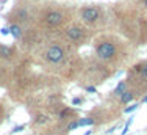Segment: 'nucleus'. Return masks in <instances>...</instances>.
<instances>
[{"mask_svg":"<svg viewBox=\"0 0 147 135\" xmlns=\"http://www.w3.org/2000/svg\"><path fill=\"white\" fill-rule=\"evenodd\" d=\"M96 54L102 60H111L116 55V46L110 41H102L100 44L96 46Z\"/></svg>","mask_w":147,"mask_h":135,"instance_id":"nucleus-1","label":"nucleus"},{"mask_svg":"<svg viewBox=\"0 0 147 135\" xmlns=\"http://www.w3.org/2000/svg\"><path fill=\"white\" fill-rule=\"evenodd\" d=\"M45 58L50 63L63 61V60H64V49L59 47V46H52V47H49L47 52H45Z\"/></svg>","mask_w":147,"mask_h":135,"instance_id":"nucleus-2","label":"nucleus"},{"mask_svg":"<svg viewBox=\"0 0 147 135\" xmlns=\"http://www.w3.org/2000/svg\"><path fill=\"white\" fill-rule=\"evenodd\" d=\"M82 19L83 22L86 24H92L99 19V10L94 8V6H88V8H83L82 10Z\"/></svg>","mask_w":147,"mask_h":135,"instance_id":"nucleus-3","label":"nucleus"},{"mask_svg":"<svg viewBox=\"0 0 147 135\" xmlns=\"http://www.w3.org/2000/svg\"><path fill=\"white\" fill-rule=\"evenodd\" d=\"M45 24L49 27H58L63 24V13L59 11H49L45 14Z\"/></svg>","mask_w":147,"mask_h":135,"instance_id":"nucleus-4","label":"nucleus"},{"mask_svg":"<svg viewBox=\"0 0 147 135\" xmlns=\"http://www.w3.org/2000/svg\"><path fill=\"white\" fill-rule=\"evenodd\" d=\"M66 35H67V38L74 42L83 40V36H85V33H83V30L80 27H69L67 30H66Z\"/></svg>","mask_w":147,"mask_h":135,"instance_id":"nucleus-5","label":"nucleus"},{"mask_svg":"<svg viewBox=\"0 0 147 135\" xmlns=\"http://www.w3.org/2000/svg\"><path fill=\"white\" fill-rule=\"evenodd\" d=\"M13 55V49L6 47V46H0V57H3V58H11Z\"/></svg>","mask_w":147,"mask_h":135,"instance_id":"nucleus-6","label":"nucleus"},{"mask_svg":"<svg viewBox=\"0 0 147 135\" xmlns=\"http://www.w3.org/2000/svg\"><path fill=\"white\" fill-rule=\"evenodd\" d=\"M133 99V91H124V93L121 94V102L122 104H128Z\"/></svg>","mask_w":147,"mask_h":135,"instance_id":"nucleus-7","label":"nucleus"},{"mask_svg":"<svg viewBox=\"0 0 147 135\" xmlns=\"http://www.w3.org/2000/svg\"><path fill=\"white\" fill-rule=\"evenodd\" d=\"M9 33H11L14 38H20V36H22V30H20V27L16 25V24L9 27Z\"/></svg>","mask_w":147,"mask_h":135,"instance_id":"nucleus-8","label":"nucleus"},{"mask_svg":"<svg viewBox=\"0 0 147 135\" xmlns=\"http://www.w3.org/2000/svg\"><path fill=\"white\" fill-rule=\"evenodd\" d=\"M125 91V82H121V83L116 87V90H114V94H117V96H121L122 93Z\"/></svg>","mask_w":147,"mask_h":135,"instance_id":"nucleus-9","label":"nucleus"},{"mask_svg":"<svg viewBox=\"0 0 147 135\" xmlns=\"http://www.w3.org/2000/svg\"><path fill=\"white\" fill-rule=\"evenodd\" d=\"M92 124H94L92 118H85V119H80L78 121V126H92Z\"/></svg>","mask_w":147,"mask_h":135,"instance_id":"nucleus-10","label":"nucleus"},{"mask_svg":"<svg viewBox=\"0 0 147 135\" xmlns=\"http://www.w3.org/2000/svg\"><path fill=\"white\" fill-rule=\"evenodd\" d=\"M49 121V116L47 115H39L36 118V124H44V123H47Z\"/></svg>","mask_w":147,"mask_h":135,"instance_id":"nucleus-11","label":"nucleus"},{"mask_svg":"<svg viewBox=\"0 0 147 135\" xmlns=\"http://www.w3.org/2000/svg\"><path fill=\"white\" fill-rule=\"evenodd\" d=\"M77 127H78V123L74 121V123H71V124L67 126V130H74V129H77Z\"/></svg>","mask_w":147,"mask_h":135,"instance_id":"nucleus-12","label":"nucleus"},{"mask_svg":"<svg viewBox=\"0 0 147 135\" xmlns=\"http://www.w3.org/2000/svg\"><path fill=\"white\" fill-rule=\"evenodd\" d=\"M135 108H138V104H135V105H130V107H127L124 110V113H130V112H133Z\"/></svg>","mask_w":147,"mask_h":135,"instance_id":"nucleus-13","label":"nucleus"},{"mask_svg":"<svg viewBox=\"0 0 147 135\" xmlns=\"http://www.w3.org/2000/svg\"><path fill=\"white\" fill-rule=\"evenodd\" d=\"M69 113H71V112H69V108H64L63 112H59V118H64V116L69 115Z\"/></svg>","mask_w":147,"mask_h":135,"instance_id":"nucleus-14","label":"nucleus"},{"mask_svg":"<svg viewBox=\"0 0 147 135\" xmlns=\"http://www.w3.org/2000/svg\"><path fill=\"white\" fill-rule=\"evenodd\" d=\"M25 129V124H20V126H16L14 129H13V132H20V130Z\"/></svg>","mask_w":147,"mask_h":135,"instance_id":"nucleus-15","label":"nucleus"},{"mask_svg":"<svg viewBox=\"0 0 147 135\" xmlns=\"http://www.w3.org/2000/svg\"><path fill=\"white\" fill-rule=\"evenodd\" d=\"M141 76L144 77V79H147V65L142 66V71H141Z\"/></svg>","mask_w":147,"mask_h":135,"instance_id":"nucleus-16","label":"nucleus"},{"mask_svg":"<svg viewBox=\"0 0 147 135\" xmlns=\"http://www.w3.org/2000/svg\"><path fill=\"white\" fill-rule=\"evenodd\" d=\"M80 102H82V99H80V97H75V99H72V104H74V105H78Z\"/></svg>","mask_w":147,"mask_h":135,"instance_id":"nucleus-17","label":"nucleus"},{"mask_svg":"<svg viewBox=\"0 0 147 135\" xmlns=\"http://www.w3.org/2000/svg\"><path fill=\"white\" fill-rule=\"evenodd\" d=\"M8 33H9V28L3 27V28H2V35H8Z\"/></svg>","mask_w":147,"mask_h":135,"instance_id":"nucleus-18","label":"nucleus"},{"mask_svg":"<svg viewBox=\"0 0 147 135\" xmlns=\"http://www.w3.org/2000/svg\"><path fill=\"white\" fill-rule=\"evenodd\" d=\"M86 91H89V93H96V88H94V87H88V88H86Z\"/></svg>","mask_w":147,"mask_h":135,"instance_id":"nucleus-19","label":"nucleus"},{"mask_svg":"<svg viewBox=\"0 0 147 135\" xmlns=\"http://www.w3.org/2000/svg\"><path fill=\"white\" fill-rule=\"evenodd\" d=\"M142 104H147V96H144V97H142Z\"/></svg>","mask_w":147,"mask_h":135,"instance_id":"nucleus-20","label":"nucleus"},{"mask_svg":"<svg viewBox=\"0 0 147 135\" xmlns=\"http://www.w3.org/2000/svg\"><path fill=\"white\" fill-rule=\"evenodd\" d=\"M144 6H146V8H147V0H144Z\"/></svg>","mask_w":147,"mask_h":135,"instance_id":"nucleus-21","label":"nucleus"},{"mask_svg":"<svg viewBox=\"0 0 147 135\" xmlns=\"http://www.w3.org/2000/svg\"><path fill=\"white\" fill-rule=\"evenodd\" d=\"M146 25H147V22H146Z\"/></svg>","mask_w":147,"mask_h":135,"instance_id":"nucleus-22","label":"nucleus"}]
</instances>
